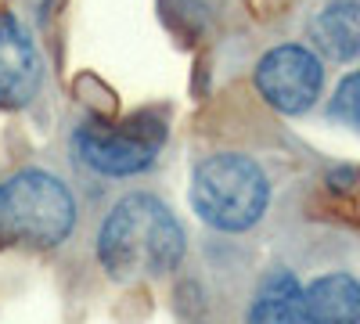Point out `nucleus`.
<instances>
[{
  "mask_svg": "<svg viewBox=\"0 0 360 324\" xmlns=\"http://www.w3.org/2000/svg\"><path fill=\"white\" fill-rule=\"evenodd\" d=\"M184 231L155 195H127L98 231V259L115 281H152L176 271Z\"/></svg>",
  "mask_w": 360,
  "mask_h": 324,
  "instance_id": "f257e3e1",
  "label": "nucleus"
},
{
  "mask_svg": "<svg viewBox=\"0 0 360 324\" xmlns=\"http://www.w3.org/2000/svg\"><path fill=\"white\" fill-rule=\"evenodd\" d=\"M188 195L202 223L238 234L263 220L270 205V181L249 155L220 152L198 162Z\"/></svg>",
  "mask_w": 360,
  "mask_h": 324,
  "instance_id": "f03ea898",
  "label": "nucleus"
},
{
  "mask_svg": "<svg viewBox=\"0 0 360 324\" xmlns=\"http://www.w3.org/2000/svg\"><path fill=\"white\" fill-rule=\"evenodd\" d=\"M76 220V202L54 173L22 169L0 184V242L58 245Z\"/></svg>",
  "mask_w": 360,
  "mask_h": 324,
  "instance_id": "7ed1b4c3",
  "label": "nucleus"
},
{
  "mask_svg": "<svg viewBox=\"0 0 360 324\" xmlns=\"http://www.w3.org/2000/svg\"><path fill=\"white\" fill-rule=\"evenodd\" d=\"M166 144V123L155 112L130 115L123 123H79L72 148L83 166L101 176H134L152 166Z\"/></svg>",
  "mask_w": 360,
  "mask_h": 324,
  "instance_id": "20e7f679",
  "label": "nucleus"
},
{
  "mask_svg": "<svg viewBox=\"0 0 360 324\" xmlns=\"http://www.w3.org/2000/svg\"><path fill=\"white\" fill-rule=\"evenodd\" d=\"M324 86L321 58L303 44H281L266 51L256 65V91L270 108L285 115H299L317 105Z\"/></svg>",
  "mask_w": 360,
  "mask_h": 324,
  "instance_id": "39448f33",
  "label": "nucleus"
},
{
  "mask_svg": "<svg viewBox=\"0 0 360 324\" xmlns=\"http://www.w3.org/2000/svg\"><path fill=\"white\" fill-rule=\"evenodd\" d=\"M44 79L40 51L29 29L15 18H0V108H25L37 98Z\"/></svg>",
  "mask_w": 360,
  "mask_h": 324,
  "instance_id": "423d86ee",
  "label": "nucleus"
},
{
  "mask_svg": "<svg viewBox=\"0 0 360 324\" xmlns=\"http://www.w3.org/2000/svg\"><path fill=\"white\" fill-rule=\"evenodd\" d=\"M307 324H360V281L349 274H321L303 288Z\"/></svg>",
  "mask_w": 360,
  "mask_h": 324,
  "instance_id": "0eeeda50",
  "label": "nucleus"
},
{
  "mask_svg": "<svg viewBox=\"0 0 360 324\" xmlns=\"http://www.w3.org/2000/svg\"><path fill=\"white\" fill-rule=\"evenodd\" d=\"M310 40L335 62L360 58V0H328L310 22Z\"/></svg>",
  "mask_w": 360,
  "mask_h": 324,
  "instance_id": "6e6552de",
  "label": "nucleus"
},
{
  "mask_svg": "<svg viewBox=\"0 0 360 324\" xmlns=\"http://www.w3.org/2000/svg\"><path fill=\"white\" fill-rule=\"evenodd\" d=\"M245 324H307L303 285L292 271H274L259 281Z\"/></svg>",
  "mask_w": 360,
  "mask_h": 324,
  "instance_id": "1a4fd4ad",
  "label": "nucleus"
},
{
  "mask_svg": "<svg viewBox=\"0 0 360 324\" xmlns=\"http://www.w3.org/2000/svg\"><path fill=\"white\" fill-rule=\"evenodd\" d=\"M332 115H335V119H342L346 127H356L360 130V69L349 72L339 83V91L332 98Z\"/></svg>",
  "mask_w": 360,
  "mask_h": 324,
  "instance_id": "9d476101",
  "label": "nucleus"
}]
</instances>
